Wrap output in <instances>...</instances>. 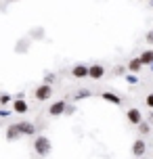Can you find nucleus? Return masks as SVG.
Here are the masks:
<instances>
[{
  "mask_svg": "<svg viewBox=\"0 0 153 159\" xmlns=\"http://www.w3.org/2000/svg\"><path fill=\"white\" fill-rule=\"evenodd\" d=\"M34 151H36V155H40V157H46V155L53 151V144H50L49 136H36V140H34Z\"/></svg>",
  "mask_w": 153,
  "mask_h": 159,
  "instance_id": "f257e3e1",
  "label": "nucleus"
},
{
  "mask_svg": "<svg viewBox=\"0 0 153 159\" xmlns=\"http://www.w3.org/2000/svg\"><path fill=\"white\" fill-rule=\"evenodd\" d=\"M34 94H36V101L44 103V101H49L50 96H53V86H49V84H40V86H36Z\"/></svg>",
  "mask_w": 153,
  "mask_h": 159,
  "instance_id": "f03ea898",
  "label": "nucleus"
},
{
  "mask_svg": "<svg viewBox=\"0 0 153 159\" xmlns=\"http://www.w3.org/2000/svg\"><path fill=\"white\" fill-rule=\"evenodd\" d=\"M65 109H67V103H65V101H55V103H50L49 113L53 115V117H59V115L65 113Z\"/></svg>",
  "mask_w": 153,
  "mask_h": 159,
  "instance_id": "7ed1b4c3",
  "label": "nucleus"
},
{
  "mask_svg": "<svg viewBox=\"0 0 153 159\" xmlns=\"http://www.w3.org/2000/svg\"><path fill=\"white\" fill-rule=\"evenodd\" d=\"M105 75V67L101 63H92L88 65V78L90 80H101Z\"/></svg>",
  "mask_w": 153,
  "mask_h": 159,
  "instance_id": "20e7f679",
  "label": "nucleus"
},
{
  "mask_svg": "<svg viewBox=\"0 0 153 159\" xmlns=\"http://www.w3.org/2000/svg\"><path fill=\"white\" fill-rule=\"evenodd\" d=\"M72 75L76 80H84V78H88V65L86 63H78V65H73L72 67Z\"/></svg>",
  "mask_w": 153,
  "mask_h": 159,
  "instance_id": "39448f33",
  "label": "nucleus"
},
{
  "mask_svg": "<svg viewBox=\"0 0 153 159\" xmlns=\"http://www.w3.org/2000/svg\"><path fill=\"white\" fill-rule=\"evenodd\" d=\"M126 117H128L130 124L138 126V124L143 121V113H141V109H138V107H130L128 111H126Z\"/></svg>",
  "mask_w": 153,
  "mask_h": 159,
  "instance_id": "423d86ee",
  "label": "nucleus"
},
{
  "mask_svg": "<svg viewBox=\"0 0 153 159\" xmlns=\"http://www.w3.org/2000/svg\"><path fill=\"white\" fill-rule=\"evenodd\" d=\"M17 124H19L21 136H36V126L32 121H17Z\"/></svg>",
  "mask_w": 153,
  "mask_h": 159,
  "instance_id": "0eeeda50",
  "label": "nucleus"
},
{
  "mask_svg": "<svg viewBox=\"0 0 153 159\" xmlns=\"http://www.w3.org/2000/svg\"><path fill=\"white\" fill-rule=\"evenodd\" d=\"M132 153H134L137 157H143V155L147 153V143L143 140V138H138V140L132 143Z\"/></svg>",
  "mask_w": 153,
  "mask_h": 159,
  "instance_id": "6e6552de",
  "label": "nucleus"
},
{
  "mask_svg": "<svg viewBox=\"0 0 153 159\" xmlns=\"http://www.w3.org/2000/svg\"><path fill=\"white\" fill-rule=\"evenodd\" d=\"M19 136H21L19 124H11V126L7 128V140H8V143H13V140H17Z\"/></svg>",
  "mask_w": 153,
  "mask_h": 159,
  "instance_id": "1a4fd4ad",
  "label": "nucleus"
},
{
  "mask_svg": "<svg viewBox=\"0 0 153 159\" xmlns=\"http://www.w3.org/2000/svg\"><path fill=\"white\" fill-rule=\"evenodd\" d=\"M101 96H103V101H107V103H111V105H122L124 101H122V96H118V94H113V92H101Z\"/></svg>",
  "mask_w": 153,
  "mask_h": 159,
  "instance_id": "9d476101",
  "label": "nucleus"
},
{
  "mask_svg": "<svg viewBox=\"0 0 153 159\" xmlns=\"http://www.w3.org/2000/svg\"><path fill=\"white\" fill-rule=\"evenodd\" d=\"M27 109L30 107H27V103H25L23 98H15L13 101V111L15 113H27Z\"/></svg>",
  "mask_w": 153,
  "mask_h": 159,
  "instance_id": "9b49d317",
  "label": "nucleus"
},
{
  "mask_svg": "<svg viewBox=\"0 0 153 159\" xmlns=\"http://www.w3.org/2000/svg\"><path fill=\"white\" fill-rule=\"evenodd\" d=\"M128 69H130V73H138L141 69H143V63H141V59H138V57H134V59L128 63Z\"/></svg>",
  "mask_w": 153,
  "mask_h": 159,
  "instance_id": "f8f14e48",
  "label": "nucleus"
},
{
  "mask_svg": "<svg viewBox=\"0 0 153 159\" xmlns=\"http://www.w3.org/2000/svg\"><path fill=\"white\" fill-rule=\"evenodd\" d=\"M138 59H141V63H143V65H151L153 63V50H143Z\"/></svg>",
  "mask_w": 153,
  "mask_h": 159,
  "instance_id": "ddd939ff",
  "label": "nucleus"
},
{
  "mask_svg": "<svg viewBox=\"0 0 153 159\" xmlns=\"http://www.w3.org/2000/svg\"><path fill=\"white\" fill-rule=\"evenodd\" d=\"M88 96H92V92H90L88 88H80V90L76 92L73 98H76V101H84V98H88Z\"/></svg>",
  "mask_w": 153,
  "mask_h": 159,
  "instance_id": "4468645a",
  "label": "nucleus"
},
{
  "mask_svg": "<svg viewBox=\"0 0 153 159\" xmlns=\"http://www.w3.org/2000/svg\"><path fill=\"white\" fill-rule=\"evenodd\" d=\"M138 132H141V134H149V132H151V124H149V121H141V124H138Z\"/></svg>",
  "mask_w": 153,
  "mask_h": 159,
  "instance_id": "2eb2a0df",
  "label": "nucleus"
},
{
  "mask_svg": "<svg viewBox=\"0 0 153 159\" xmlns=\"http://www.w3.org/2000/svg\"><path fill=\"white\" fill-rule=\"evenodd\" d=\"M55 80H57V75H55L53 71H46V73H44V84L53 86V84H55Z\"/></svg>",
  "mask_w": 153,
  "mask_h": 159,
  "instance_id": "dca6fc26",
  "label": "nucleus"
},
{
  "mask_svg": "<svg viewBox=\"0 0 153 159\" xmlns=\"http://www.w3.org/2000/svg\"><path fill=\"white\" fill-rule=\"evenodd\" d=\"M126 82H128L130 86L138 84V73H128V75H126Z\"/></svg>",
  "mask_w": 153,
  "mask_h": 159,
  "instance_id": "f3484780",
  "label": "nucleus"
},
{
  "mask_svg": "<svg viewBox=\"0 0 153 159\" xmlns=\"http://www.w3.org/2000/svg\"><path fill=\"white\" fill-rule=\"evenodd\" d=\"M11 101H13V96H11V94H7V92L0 94V105H7V103H11Z\"/></svg>",
  "mask_w": 153,
  "mask_h": 159,
  "instance_id": "a211bd4d",
  "label": "nucleus"
},
{
  "mask_svg": "<svg viewBox=\"0 0 153 159\" xmlns=\"http://www.w3.org/2000/svg\"><path fill=\"white\" fill-rule=\"evenodd\" d=\"M145 103H147V107H149V109H153V92H151V94H147Z\"/></svg>",
  "mask_w": 153,
  "mask_h": 159,
  "instance_id": "6ab92c4d",
  "label": "nucleus"
},
{
  "mask_svg": "<svg viewBox=\"0 0 153 159\" xmlns=\"http://www.w3.org/2000/svg\"><path fill=\"white\" fill-rule=\"evenodd\" d=\"M11 113H13V111H8V109H4V107H2V109H0V119H2V117H8Z\"/></svg>",
  "mask_w": 153,
  "mask_h": 159,
  "instance_id": "aec40b11",
  "label": "nucleus"
},
{
  "mask_svg": "<svg viewBox=\"0 0 153 159\" xmlns=\"http://www.w3.org/2000/svg\"><path fill=\"white\" fill-rule=\"evenodd\" d=\"M145 40H147V44H151V46H153V32H149V34H147V36H145Z\"/></svg>",
  "mask_w": 153,
  "mask_h": 159,
  "instance_id": "412c9836",
  "label": "nucleus"
},
{
  "mask_svg": "<svg viewBox=\"0 0 153 159\" xmlns=\"http://www.w3.org/2000/svg\"><path fill=\"white\" fill-rule=\"evenodd\" d=\"M73 111H76V107H73V105H69V107H67V109H65V113H69V115H72Z\"/></svg>",
  "mask_w": 153,
  "mask_h": 159,
  "instance_id": "4be33fe9",
  "label": "nucleus"
},
{
  "mask_svg": "<svg viewBox=\"0 0 153 159\" xmlns=\"http://www.w3.org/2000/svg\"><path fill=\"white\" fill-rule=\"evenodd\" d=\"M149 124H153V109H151V113H149Z\"/></svg>",
  "mask_w": 153,
  "mask_h": 159,
  "instance_id": "5701e85b",
  "label": "nucleus"
},
{
  "mask_svg": "<svg viewBox=\"0 0 153 159\" xmlns=\"http://www.w3.org/2000/svg\"><path fill=\"white\" fill-rule=\"evenodd\" d=\"M149 67H151V73H153V63H151V65H149Z\"/></svg>",
  "mask_w": 153,
  "mask_h": 159,
  "instance_id": "b1692460",
  "label": "nucleus"
},
{
  "mask_svg": "<svg viewBox=\"0 0 153 159\" xmlns=\"http://www.w3.org/2000/svg\"><path fill=\"white\" fill-rule=\"evenodd\" d=\"M8 2H17V0H8Z\"/></svg>",
  "mask_w": 153,
  "mask_h": 159,
  "instance_id": "393cba45",
  "label": "nucleus"
},
{
  "mask_svg": "<svg viewBox=\"0 0 153 159\" xmlns=\"http://www.w3.org/2000/svg\"><path fill=\"white\" fill-rule=\"evenodd\" d=\"M138 159H147V157H138Z\"/></svg>",
  "mask_w": 153,
  "mask_h": 159,
  "instance_id": "a878e982",
  "label": "nucleus"
},
{
  "mask_svg": "<svg viewBox=\"0 0 153 159\" xmlns=\"http://www.w3.org/2000/svg\"><path fill=\"white\" fill-rule=\"evenodd\" d=\"M151 50H153V48H151Z\"/></svg>",
  "mask_w": 153,
  "mask_h": 159,
  "instance_id": "bb28decb",
  "label": "nucleus"
}]
</instances>
